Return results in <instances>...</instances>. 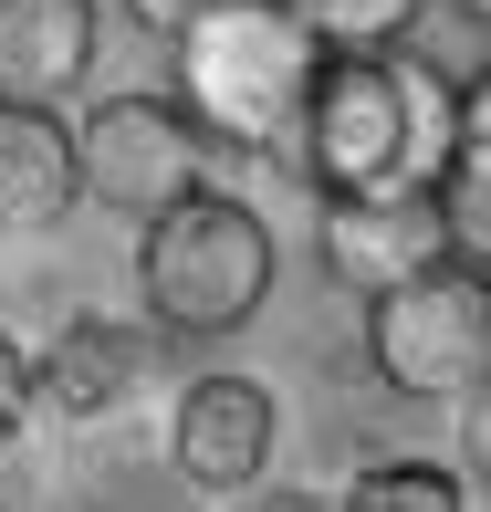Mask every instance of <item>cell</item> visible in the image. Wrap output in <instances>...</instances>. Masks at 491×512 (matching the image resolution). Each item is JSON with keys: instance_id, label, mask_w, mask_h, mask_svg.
<instances>
[{"instance_id": "3957f363", "label": "cell", "mask_w": 491, "mask_h": 512, "mask_svg": "<svg viewBox=\"0 0 491 512\" xmlns=\"http://www.w3.org/2000/svg\"><path fill=\"white\" fill-rule=\"evenodd\" d=\"M303 178L324 199H356V189H397L418 157V74L377 42H335L314 105H303V136H293Z\"/></svg>"}, {"instance_id": "8992f818", "label": "cell", "mask_w": 491, "mask_h": 512, "mask_svg": "<svg viewBox=\"0 0 491 512\" xmlns=\"http://www.w3.org/2000/svg\"><path fill=\"white\" fill-rule=\"evenodd\" d=\"M460 262L450 251V209H439V178H397V189H356V199H324V272L345 293H397L418 272Z\"/></svg>"}, {"instance_id": "7a4b0ae2", "label": "cell", "mask_w": 491, "mask_h": 512, "mask_svg": "<svg viewBox=\"0 0 491 512\" xmlns=\"http://www.w3.org/2000/svg\"><path fill=\"white\" fill-rule=\"evenodd\" d=\"M272 272H283L272 220H262L251 199H220V189L178 199L168 220H147V241H136L147 314H157V335H178V345L241 335V324L272 304Z\"/></svg>"}, {"instance_id": "8fae6325", "label": "cell", "mask_w": 491, "mask_h": 512, "mask_svg": "<svg viewBox=\"0 0 491 512\" xmlns=\"http://www.w3.org/2000/svg\"><path fill=\"white\" fill-rule=\"evenodd\" d=\"M439 209H450V251L491 272V84L471 105H450V147H439Z\"/></svg>"}, {"instance_id": "52a82bcc", "label": "cell", "mask_w": 491, "mask_h": 512, "mask_svg": "<svg viewBox=\"0 0 491 512\" xmlns=\"http://www.w3.org/2000/svg\"><path fill=\"white\" fill-rule=\"evenodd\" d=\"M272 439H283L272 387L209 366V377H189L178 408H168V471L189 481V492H251V481L272 471Z\"/></svg>"}, {"instance_id": "30bf717a", "label": "cell", "mask_w": 491, "mask_h": 512, "mask_svg": "<svg viewBox=\"0 0 491 512\" xmlns=\"http://www.w3.org/2000/svg\"><path fill=\"white\" fill-rule=\"evenodd\" d=\"M147 324H115V314H74L53 345L32 356V377H42V408H63V418H105V408H126L136 398V377H147Z\"/></svg>"}, {"instance_id": "e0dca14e", "label": "cell", "mask_w": 491, "mask_h": 512, "mask_svg": "<svg viewBox=\"0 0 491 512\" xmlns=\"http://www.w3.org/2000/svg\"><path fill=\"white\" fill-rule=\"evenodd\" d=\"M251 512H324V502H303V492H272V502H251Z\"/></svg>"}, {"instance_id": "ba28073f", "label": "cell", "mask_w": 491, "mask_h": 512, "mask_svg": "<svg viewBox=\"0 0 491 512\" xmlns=\"http://www.w3.org/2000/svg\"><path fill=\"white\" fill-rule=\"evenodd\" d=\"M95 0H0V105H53L95 74Z\"/></svg>"}, {"instance_id": "6da1fadb", "label": "cell", "mask_w": 491, "mask_h": 512, "mask_svg": "<svg viewBox=\"0 0 491 512\" xmlns=\"http://www.w3.org/2000/svg\"><path fill=\"white\" fill-rule=\"evenodd\" d=\"M168 53H178L168 95L199 115L209 147H293L303 105H314L324 63H335V32L314 11H293V0H230L199 32H178Z\"/></svg>"}, {"instance_id": "ac0fdd59", "label": "cell", "mask_w": 491, "mask_h": 512, "mask_svg": "<svg viewBox=\"0 0 491 512\" xmlns=\"http://www.w3.org/2000/svg\"><path fill=\"white\" fill-rule=\"evenodd\" d=\"M481 11H491V0H481Z\"/></svg>"}, {"instance_id": "9a60e30c", "label": "cell", "mask_w": 491, "mask_h": 512, "mask_svg": "<svg viewBox=\"0 0 491 512\" xmlns=\"http://www.w3.org/2000/svg\"><path fill=\"white\" fill-rule=\"evenodd\" d=\"M209 11H230V0H126V21H136V32H157V42H178V32H199Z\"/></svg>"}, {"instance_id": "9c48e42d", "label": "cell", "mask_w": 491, "mask_h": 512, "mask_svg": "<svg viewBox=\"0 0 491 512\" xmlns=\"http://www.w3.org/2000/svg\"><path fill=\"white\" fill-rule=\"evenodd\" d=\"M84 199V136L53 105H0V230H53Z\"/></svg>"}, {"instance_id": "5b68a950", "label": "cell", "mask_w": 491, "mask_h": 512, "mask_svg": "<svg viewBox=\"0 0 491 512\" xmlns=\"http://www.w3.org/2000/svg\"><path fill=\"white\" fill-rule=\"evenodd\" d=\"M84 199L126 209V220H168L178 199L209 189V136L178 95H105L84 105Z\"/></svg>"}, {"instance_id": "7c38bea8", "label": "cell", "mask_w": 491, "mask_h": 512, "mask_svg": "<svg viewBox=\"0 0 491 512\" xmlns=\"http://www.w3.org/2000/svg\"><path fill=\"white\" fill-rule=\"evenodd\" d=\"M335 512H471V481L439 460H366Z\"/></svg>"}, {"instance_id": "4fadbf2b", "label": "cell", "mask_w": 491, "mask_h": 512, "mask_svg": "<svg viewBox=\"0 0 491 512\" xmlns=\"http://www.w3.org/2000/svg\"><path fill=\"white\" fill-rule=\"evenodd\" d=\"M293 11H314L335 42H377V53H387V42L408 32V11H418V0H293Z\"/></svg>"}, {"instance_id": "277c9868", "label": "cell", "mask_w": 491, "mask_h": 512, "mask_svg": "<svg viewBox=\"0 0 491 512\" xmlns=\"http://www.w3.org/2000/svg\"><path fill=\"white\" fill-rule=\"evenodd\" d=\"M366 366L397 398H471L491 387V272L439 262L366 304Z\"/></svg>"}, {"instance_id": "2e32d148", "label": "cell", "mask_w": 491, "mask_h": 512, "mask_svg": "<svg viewBox=\"0 0 491 512\" xmlns=\"http://www.w3.org/2000/svg\"><path fill=\"white\" fill-rule=\"evenodd\" d=\"M460 471L491 492V387H471V398H460Z\"/></svg>"}, {"instance_id": "5bb4252c", "label": "cell", "mask_w": 491, "mask_h": 512, "mask_svg": "<svg viewBox=\"0 0 491 512\" xmlns=\"http://www.w3.org/2000/svg\"><path fill=\"white\" fill-rule=\"evenodd\" d=\"M32 398H42V377H32V356H21V345L0 335V450H11V439H21V408H32Z\"/></svg>"}]
</instances>
